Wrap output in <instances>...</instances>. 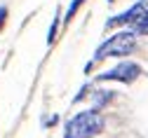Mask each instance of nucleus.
Returning a JSON list of instances; mask_svg holds the SVG:
<instances>
[{"mask_svg":"<svg viewBox=\"0 0 148 138\" xmlns=\"http://www.w3.org/2000/svg\"><path fill=\"white\" fill-rule=\"evenodd\" d=\"M108 3H113V0H108Z\"/></svg>","mask_w":148,"mask_h":138,"instance_id":"obj_9","label":"nucleus"},{"mask_svg":"<svg viewBox=\"0 0 148 138\" xmlns=\"http://www.w3.org/2000/svg\"><path fill=\"white\" fill-rule=\"evenodd\" d=\"M103 126H106V122H103L101 112L85 110V112H78L75 117L68 120L64 136L66 138H94V136H99L103 131Z\"/></svg>","mask_w":148,"mask_h":138,"instance_id":"obj_1","label":"nucleus"},{"mask_svg":"<svg viewBox=\"0 0 148 138\" xmlns=\"http://www.w3.org/2000/svg\"><path fill=\"white\" fill-rule=\"evenodd\" d=\"M141 75V66L139 63H132V61H125V63H118L115 68H110L106 73L99 75V82H134L136 77Z\"/></svg>","mask_w":148,"mask_h":138,"instance_id":"obj_3","label":"nucleus"},{"mask_svg":"<svg viewBox=\"0 0 148 138\" xmlns=\"http://www.w3.org/2000/svg\"><path fill=\"white\" fill-rule=\"evenodd\" d=\"M5 21H7V10H5V7H0V31L5 28Z\"/></svg>","mask_w":148,"mask_h":138,"instance_id":"obj_8","label":"nucleus"},{"mask_svg":"<svg viewBox=\"0 0 148 138\" xmlns=\"http://www.w3.org/2000/svg\"><path fill=\"white\" fill-rule=\"evenodd\" d=\"M57 28H59V12L54 14V21H52V26H49V33H47V42H49V45L54 42V37H57Z\"/></svg>","mask_w":148,"mask_h":138,"instance_id":"obj_7","label":"nucleus"},{"mask_svg":"<svg viewBox=\"0 0 148 138\" xmlns=\"http://www.w3.org/2000/svg\"><path fill=\"white\" fill-rule=\"evenodd\" d=\"M132 52H136V33L134 31H120L115 35H110L94 52V61L106 58V56H129Z\"/></svg>","mask_w":148,"mask_h":138,"instance_id":"obj_2","label":"nucleus"},{"mask_svg":"<svg viewBox=\"0 0 148 138\" xmlns=\"http://www.w3.org/2000/svg\"><path fill=\"white\" fill-rule=\"evenodd\" d=\"M85 5V0H73V3H71V7H68V12H66V24L68 21H73V16H75V12L80 10Z\"/></svg>","mask_w":148,"mask_h":138,"instance_id":"obj_6","label":"nucleus"},{"mask_svg":"<svg viewBox=\"0 0 148 138\" xmlns=\"http://www.w3.org/2000/svg\"><path fill=\"white\" fill-rule=\"evenodd\" d=\"M132 31H134V33H139V35H148V10H143V12H141V16L132 24Z\"/></svg>","mask_w":148,"mask_h":138,"instance_id":"obj_5","label":"nucleus"},{"mask_svg":"<svg viewBox=\"0 0 148 138\" xmlns=\"http://www.w3.org/2000/svg\"><path fill=\"white\" fill-rule=\"evenodd\" d=\"M143 10H148V7H146L143 0H139V3H136V5H132L127 12H122V14H118V16L110 19V21H108V28H113V26H127V24L132 26L136 19L141 16V12H143Z\"/></svg>","mask_w":148,"mask_h":138,"instance_id":"obj_4","label":"nucleus"}]
</instances>
